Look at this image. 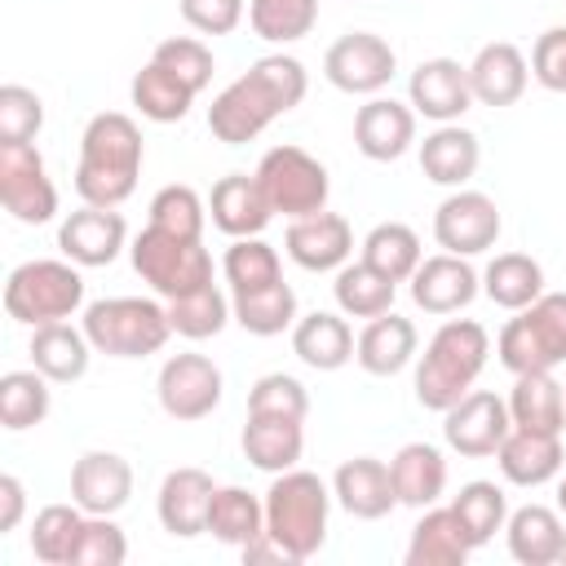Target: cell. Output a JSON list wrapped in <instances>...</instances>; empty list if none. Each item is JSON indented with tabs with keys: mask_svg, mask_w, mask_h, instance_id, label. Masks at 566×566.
<instances>
[{
	"mask_svg": "<svg viewBox=\"0 0 566 566\" xmlns=\"http://www.w3.org/2000/svg\"><path fill=\"white\" fill-rule=\"evenodd\" d=\"M256 181L270 199V208L287 221L296 217H310V212H323L327 208V195H332V177L327 168L301 150V146H274L261 155L256 164Z\"/></svg>",
	"mask_w": 566,
	"mask_h": 566,
	"instance_id": "cell-9",
	"label": "cell"
},
{
	"mask_svg": "<svg viewBox=\"0 0 566 566\" xmlns=\"http://www.w3.org/2000/svg\"><path fill=\"white\" fill-rule=\"evenodd\" d=\"M221 389H226L221 367L208 354H172L159 367V380H155V394H159L164 416H172L181 424L212 416L217 402H221Z\"/></svg>",
	"mask_w": 566,
	"mask_h": 566,
	"instance_id": "cell-12",
	"label": "cell"
},
{
	"mask_svg": "<svg viewBox=\"0 0 566 566\" xmlns=\"http://www.w3.org/2000/svg\"><path fill=\"white\" fill-rule=\"evenodd\" d=\"M230 310L248 336H279L287 327H296V292L283 279L270 287H256V292H234Z\"/></svg>",
	"mask_w": 566,
	"mask_h": 566,
	"instance_id": "cell-39",
	"label": "cell"
},
{
	"mask_svg": "<svg viewBox=\"0 0 566 566\" xmlns=\"http://www.w3.org/2000/svg\"><path fill=\"white\" fill-rule=\"evenodd\" d=\"M389 478L398 491V504L407 509H429L447 491V455L433 442H407L389 460Z\"/></svg>",
	"mask_w": 566,
	"mask_h": 566,
	"instance_id": "cell-30",
	"label": "cell"
},
{
	"mask_svg": "<svg viewBox=\"0 0 566 566\" xmlns=\"http://www.w3.org/2000/svg\"><path fill=\"white\" fill-rule=\"evenodd\" d=\"M504 402H509L513 429H531V433H562L566 429V389L553 380V371L513 376V394Z\"/></svg>",
	"mask_w": 566,
	"mask_h": 566,
	"instance_id": "cell-31",
	"label": "cell"
},
{
	"mask_svg": "<svg viewBox=\"0 0 566 566\" xmlns=\"http://www.w3.org/2000/svg\"><path fill=\"white\" fill-rule=\"evenodd\" d=\"M128 557V539L124 531L102 517V513H88L84 517V531L75 539V553H71V566H124Z\"/></svg>",
	"mask_w": 566,
	"mask_h": 566,
	"instance_id": "cell-50",
	"label": "cell"
},
{
	"mask_svg": "<svg viewBox=\"0 0 566 566\" xmlns=\"http://www.w3.org/2000/svg\"><path fill=\"white\" fill-rule=\"evenodd\" d=\"M128 256H133V270L142 274V283H150V292L164 301L190 296L212 283V252L203 248V239H181V234L146 226L128 243Z\"/></svg>",
	"mask_w": 566,
	"mask_h": 566,
	"instance_id": "cell-7",
	"label": "cell"
},
{
	"mask_svg": "<svg viewBox=\"0 0 566 566\" xmlns=\"http://www.w3.org/2000/svg\"><path fill=\"white\" fill-rule=\"evenodd\" d=\"M305 420H292V416H248L243 424V455L265 469V473H287L301 464V451H305Z\"/></svg>",
	"mask_w": 566,
	"mask_h": 566,
	"instance_id": "cell-34",
	"label": "cell"
},
{
	"mask_svg": "<svg viewBox=\"0 0 566 566\" xmlns=\"http://www.w3.org/2000/svg\"><path fill=\"white\" fill-rule=\"evenodd\" d=\"M482 164V146H478V133L460 128V124H438L424 142H420V172L433 181V186H447V190H460Z\"/></svg>",
	"mask_w": 566,
	"mask_h": 566,
	"instance_id": "cell-28",
	"label": "cell"
},
{
	"mask_svg": "<svg viewBox=\"0 0 566 566\" xmlns=\"http://www.w3.org/2000/svg\"><path fill=\"white\" fill-rule=\"evenodd\" d=\"M71 500L84 513L115 517L133 500V464L119 451H84L71 464Z\"/></svg>",
	"mask_w": 566,
	"mask_h": 566,
	"instance_id": "cell-19",
	"label": "cell"
},
{
	"mask_svg": "<svg viewBox=\"0 0 566 566\" xmlns=\"http://www.w3.org/2000/svg\"><path fill=\"white\" fill-rule=\"evenodd\" d=\"M44 124V102L27 84H4L0 88V142H35Z\"/></svg>",
	"mask_w": 566,
	"mask_h": 566,
	"instance_id": "cell-51",
	"label": "cell"
},
{
	"mask_svg": "<svg viewBox=\"0 0 566 566\" xmlns=\"http://www.w3.org/2000/svg\"><path fill=\"white\" fill-rule=\"evenodd\" d=\"M363 261L380 274H389L394 283H407L416 274V265L424 261V248H420V234L402 221H380L367 230L363 239Z\"/></svg>",
	"mask_w": 566,
	"mask_h": 566,
	"instance_id": "cell-41",
	"label": "cell"
},
{
	"mask_svg": "<svg viewBox=\"0 0 566 566\" xmlns=\"http://www.w3.org/2000/svg\"><path fill=\"white\" fill-rule=\"evenodd\" d=\"M531 75H535L548 93H566V27H548L544 35H535Z\"/></svg>",
	"mask_w": 566,
	"mask_h": 566,
	"instance_id": "cell-53",
	"label": "cell"
},
{
	"mask_svg": "<svg viewBox=\"0 0 566 566\" xmlns=\"http://www.w3.org/2000/svg\"><path fill=\"white\" fill-rule=\"evenodd\" d=\"M0 203L22 226H44L57 217V186L31 142H0Z\"/></svg>",
	"mask_w": 566,
	"mask_h": 566,
	"instance_id": "cell-10",
	"label": "cell"
},
{
	"mask_svg": "<svg viewBox=\"0 0 566 566\" xmlns=\"http://www.w3.org/2000/svg\"><path fill=\"white\" fill-rule=\"evenodd\" d=\"M150 62L168 66L172 75H181L195 93H203V88L212 84V71H217L212 49H208L203 40H195V35H168V40H159L155 53H150Z\"/></svg>",
	"mask_w": 566,
	"mask_h": 566,
	"instance_id": "cell-48",
	"label": "cell"
},
{
	"mask_svg": "<svg viewBox=\"0 0 566 566\" xmlns=\"http://www.w3.org/2000/svg\"><path fill=\"white\" fill-rule=\"evenodd\" d=\"M562 562H566V548H562Z\"/></svg>",
	"mask_w": 566,
	"mask_h": 566,
	"instance_id": "cell-56",
	"label": "cell"
},
{
	"mask_svg": "<svg viewBox=\"0 0 566 566\" xmlns=\"http://www.w3.org/2000/svg\"><path fill=\"white\" fill-rule=\"evenodd\" d=\"M354 345L358 340H354L349 323L332 310H314V314L296 318V327H292V354L314 371H340L354 358Z\"/></svg>",
	"mask_w": 566,
	"mask_h": 566,
	"instance_id": "cell-32",
	"label": "cell"
},
{
	"mask_svg": "<svg viewBox=\"0 0 566 566\" xmlns=\"http://www.w3.org/2000/svg\"><path fill=\"white\" fill-rule=\"evenodd\" d=\"M513 420H509V402L491 389H469L455 407L442 411V438L455 455L464 460H486L500 451V442L509 438Z\"/></svg>",
	"mask_w": 566,
	"mask_h": 566,
	"instance_id": "cell-13",
	"label": "cell"
},
{
	"mask_svg": "<svg viewBox=\"0 0 566 566\" xmlns=\"http://www.w3.org/2000/svg\"><path fill=\"white\" fill-rule=\"evenodd\" d=\"M177 9L199 35H230L243 22L248 0H177Z\"/></svg>",
	"mask_w": 566,
	"mask_h": 566,
	"instance_id": "cell-52",
	"label": "cell"
},
{
	"mask_svg": "<svg viewBox=\"0 0 566 566\" xmlns=\"http://www.w3.org/2000/svg\"><path fill=\"white\" fill-rule=\"evenodd\" d=\"M451 509H455V517H460V526H464L473 548L491 544L495 531H504V522H509V495H504V486H495L486 478L464 482L460 495L451 500Z\"/></svg>",
	"mask_w": 566,
	"mask_h": 566,
	"instance_id": "cell-42",
	"label": "cell"
},
{
	"mask_svg": "<svg viewBox=\"0 0 566 566\" xmlns=\"http://www.w3.org/2000/svg\"><path fill=\"white\" fill-rule=\"evenodd\" d=\"M332 292H336L340 314H349V318H380V314L394 310V292H398V283H394L389 274L371 270V265L358 256V261H345V265L336 270Z\"/></svg>",
	"mask_w": 566,
	"mask_h": 566,
	"instance_id": "cell-37",
	"label": "cell"
},
{
	"mask_svg": "<svg viewBox=\"0 0 566 566\" xmlns=\"http://www.w3.org/2000/svg\"><path fill=\"white\" fill-rule=\"evenodd\" d=\"M500 208L491 195L482 190H451L438 212H433V239L442 252H455V256H478L486 248H495L500 239Z\"/></svg>",
	"mask_w": 566,
	"mask_h": 566,
	"instance_id": "cell-14",
	"label": "cell"
},
{
	"mask_svg": "<svg viewBox=\"0 0 566 566\" xmlns=\"http://www.w3.org/2000/svg\"><path fill=\"white\" fill-rule=\"evenodd\" d=\"M416 142V111L411 102H394V97H371L358 106L354 115V146L358 155L376 159V164H389V159H402Z\"/></svg>",
	"mask_w": 566,
	"mask_h": 566,
	"instance_id": "cell-22",
	"label": "cell"
},
{
	"mask_svg": "<svg viewBox=\"0 0 566 566\" xmlns=\"http://www.w3.org/2000/svg\"><path fill=\"white\" fill-rule=\"evenodd\" d=\"M500 363L522 376V371H553L566 363V292H544L526 310H517L500 336H495Z\"/></svg>",
	"mask_w": 566,
	"mask_h": 566,
	"instance_id": "cell-8",
	"label": "cell"
},
{
	"mask_svg": "<svg viewBox=\"0 0 566 566\" xmlns=\"http://www.w3.org/2000/svg\"><path fill=\"white\" fill-rule=\"evenodd\" d=\"M420 349V332L411 318L402 314H380V318H367V327L358 332V345H354V358L367 376H398Z\"/></svg>",
	"mask_w": 566,
	"mask_h": 566,
	"instance_id": "cell-26",
	"label": "cell"
},
{
	"mask_svg": "<svg viewBox=\"0 0 566 566\" xmlns=\"http://www.w3.org/2000/svg\"><path fill=\"white\" fill-rule=\"evenodd\" d=\"M526 80H531V62L509 40L482 44L469 62V88H473V102L482 106H513L526 93Z\"/></svg>",
	"mask_w": 566,
	"mask_h": 566,
	"instance_id": "cell-24",
	"label": "cell"
},
{
	"mask_svg": "<svg viewBox=\"0 0 566 566\" xmlns=\"http://www.w3.org/2000/svg\"><path fill=\"white\" fill-rule=\"evenodd\" d=\"M84 509L71 500V504H44L31 522V553L35 562L44 566H71V553H75V539L84 531Z\"/></svg>",
	"mask_w": 566,
	"mask_h": 566,
	"instance_id": "cell-43",
	"label": "cell"
},
{
	"mask_svg": "<svg viewBox=\"0 0 566 566\" xmlns=\"http://www.w3.org/2000/svg\"><path fill=\"white\" fill-rule=\"evenodd\" d=\"M142 164H146V142L137 119L124 111H102L80 133L75 195L97 208H119L124 199H133Z\"/></svg>",
	"mask_w": 566,
	"mask_h": 566,
	"instance_id": "cell-2",
	"label": "cell"
},
{
	"mask_svg": "<svg viewBox=\"0 0 566 566\" xmlns=\"http://www.w3.org/2000/svg\"><path fill=\"white\" fill-rule=\"evenodd\" d=\"M407 97H411L416 115H424L433 124H455L473 106L469 66H460L455 57H424L407 80Z\"/></svg>",
	"mask_w": 566,
	"mask_h": 566,
	"instance_id": "cell-16",
	"label": "cell"
},
{
	"mask_svg": "<svg viewBox=\"0 0 566 566\" xmlns=\"http://www.w3.org/2000/svg\"><path fill=\"white\" fill-rule=\"evenodd\" d=\"M208 221L230 239H252L274 221V208L256 181V172H226L212 181L208 195Z\"/></svg>",
	"mask_w": 566,
	"mask_h": 566,
	"instance_id": "cell-21",
	"label": "cell"
},
{
	"mask_svg": "<svg viewBox=\"0 0 566 566\" xmlns=\"http://www.w3.org/2000/svg\"><path fill=\"white\" fill-rule=\"evenodd\" d=\"M283 248L287 256L310 270V274H327V270H340L349 256H354V230L340 212H310V217H296L287 221V234H283Z\"/></svg>",
	"mask_w": 566,
	"mask_h": 566,
	"instance_id": "cell-17",
	"label": "cell"
},
{
	"mask_svg": "<svg viewBox=\"0 0 566 566\" xmlns=\"http://www.w3.org/2000/svg\"><path fill=\"white\" fill-rule=\"evenodd\" d=\"M212 473L186 464V469H172L164 473L159 482V495H155V513H159V526L177 539H195V535H208V504H212Z\"/></svg>",
	"mask_w": 566,
	"mask_h": 566,
	"instance_id": "cell-20",
	"label": "cell"
},
{
	"mask_svg": "<svg viewBox=\"0 0 566 566\" xmlns=\"http://www.w3.org/2000/svg\"><path fill=\"white\" fill-rule=\"evenodd\" d=\"M155 230H168V234H181V239H203V226H208V203L199 199L195 186H164L155 190L150 199V221Z\"/></svg>",
	"mask_w": 566,
	"mask_h": 566,
	"instance_id": "cell-47",
	"label": "cell"
},
{
	"mask_svg": "<svg viewBox=\"0 0 566 566\" xmlns=\"http://www.w3.org/2000/svg\"><path fill=\"white\" fill-rule=\"evenodd\" d=\"M482 292L500 310H526L531 301L544 296V265L526 252H495L482 270Z\"/></svg>",
	"mask_w": 566,
	"mask_h": 566,
	"instance_id": "cell-35",
	"label": "cell"
},
{
	"mask_svg": "<svg viewBox=\"0 0 566 566\" xmlns=\"http://www.w3.org/2000/svg\"><path fill=\"white\" fill-rule=\"evenodd\" d=\"M22 513H27V486L13 473H0V535L18 531Z\"/></svg>",
	"mask_w": 566,
	"mask_h": 566,
	"instance_id": "cell-54",
	"label": "cell"
},
{
	"mask_svg": "<svg viewBox=\"0 0 566 566\" xmlns=\"http://www.w3.org/2000/svg\"><path fill=\"white\" fill-rule=\"evenodd\" d=\"M469 553L473 544L451 504L420 509V522L411 526V539H407V566H464Z\"/></svg>",
	"mask_w": 566,
	"mask_h": 566,
	"instance_id": "cell-29",
	"label": "cell"
},
{
	"mask_svg": "<svg viewBox=\"0 0 566 566\" xmlns=\"http://www.w3.org/2000/svg\"><path fill=\"white\" fill-rule=\"evenodd\" d=\"M230 318H234V310H230V301H226V292H221L217 283H208V287H199V292H190V296L168 301V323H172V332L186 336V340H208V336H217Z\"/></svg>",
	"mask_w": 566,
	"mask_h": 566,
	"instance_id": "cell-46",
	"label": "cell"
},
{
	"mask_svg": "<svg viewBox=\"0 0 566 566\" xmlns=\"http://www.w3.org/2000/svg\"><path fill=\"white\" fill-rule=\"evenodd\" d=\"M84 336L106 358H146L159 354L172 336L168 305L150 296H102L84 305Z\"/></svg>",
	"mask_w": 566,
	"mask_h": 566,
	"instance_id": "cell-5",
	"label": "cell"
},
{
	"mask_svg": "<svg viewBox=\"0 0 566 566\" xmlns=\"http://www.w3.org/2000/svg\"><path fill=\"white\" fill-rule=\"evenodd\" d=\"M486 354H491V336L478 318H447L429 336V345L416 363V402L424 411L455 407L478 385Z\"/></svg>",
	"mask_w": 566,
	"mask_h": 566,
	"instance_id": "cell-3",
	"label": "cell"
},
{
	"mask_svg": "<svg viewBox=\"0 0 566 566\" xmlns=\"http://www.w3.org/2000/svg\"><path fill=\"white\" fill-rule=\"evenodd\" d=\"M128 97H133V106L142 111V119H150V124H181V119L190 115V102H195L199 93H195L181 75H172L168 66L146 62V66L133 75Z\"/></svg>",
	"mask_w": 566,
	"mask_h": 566,
	"instance_id": "cell-36",
	"label": "cell"
},
{
	"mask_svg": "<svg viewBox=\"0 0 566 566\" xmlns=\"http://www.w3.org/2000/svg\"><path fill=\"white\" fill-rule=\"evenodd\" d=\"M221 274L230 283V292H256V287H270L283 279V261L261 234H252V239H234L226 248Z\"/></svg>",
	"mask_w": 566,
	"mask_h": 566,
	"instance_id": "cell-45",
	"label": "cell"
},
{
	"mask_svg": "<svg viewBox=\"0 0 566 566\" xmlns=\"http://www.w3.org/2000/svg\"><path fill=\"white\" fill-rule=\"evenodd\" d=\"M318 0H248V27L270 44H296L314 31Z\"/></svg>",
	"mask_w": 566,
	"mask_h": 566,
	"instance_id": "cell-44",
	"label": "cell"
},
{
	"mask_svg": "<svg viewBox=\"0 0 566 566\" xmlns=\"http://www.w3.org/2000/svg\"><path fill=\"white\" fill-rule=\"evenodd\" d=\"M57 248H62V256L75 261L80 270L111 265V261L128 248V221H124V212H115V208L84 203V208H75V212L62 217V226H57Z\"/></svg>",
	"mask_w": 566,
	"mask_h": 566,
	"instance_id": "cell-15",
	"label": "cell"
},
{
	"mask_svg": "<svg viewBox=\"0 0 566 566\" xmlns=\"http://www.w3.org/2000/svg\"><path fill=\"white\" fill-rule=\"evenodd\" d=\"M557 509L566 513V473H562V482H557Z\"/></svg>",
	"mask_w": 566,
	"mask_h": 566,
	"instance_id": "cell-55",
	"label": "cell"
},
{
	"mask_svg": "<svg viewBox=\"0 0 566 566\" xmlns=\"http://www.w3.org/2000/svg\"><path fill=\"white\" fill-rule=\"evenodd\" d=\"M265 531V500H256L243 486H217L208 504V535L221 544H252Z\"/></svg>",
	"mask_w": 566,
	"mask_h": 566,
	"instance_id": "cell-38",
	"label": "cell"
},
{
	"mask_svg": "<svg viewBox=\"0 0 566 566\" xmlns=\"http://www.w3.org/2000/svg\"><path fill=\"white\" fill-rule=\"evenodd\" d=\"M504 535H509V557L522 562V566H553V562H562V548H566L562 509L522 504V509L509 513Z\"/></svg>",
	"mask_w": 566,
	"mask_h": 566,
	"instance_id": "cell-27",
	"label": "cell"
},
{
	"mask_svg": "<svg viewBox=\"0 0 566 566\" xmlns=\"http://www.w3.org/2000/svg\"><path fill=\"white\" fill-rule=\"evenodd\" d=\"M305 88H310V75L292 53H265L212 97L208 128L217 142L243 146L252 137H261L279 115L301 106Z\"/></svg>",
	"mask_w": 566,
	"mask_h": 566,
	"instance_id": "cell-1",
	"label": "cell"
},
{
	"mask_svg": "<svg viewBox=\"0 0 566 566\" xmlns=\"http://www.w3.org/2000/svg\"><path fill=\"white\" fill-rule=\"evenodd\" d=\"M407 283H411V301L424 314H460L482 292V274L469 265V256L455 252L424 256Z\"/></svg>",
	"mask_w": 566,
	"mask_h": 566,
	"instance_id": "cell-18",
	"label": "cell"
},
{
	"mask_svg": "<svg viewBox=\"0 0 566 566\" xmlns=\"http://www.w3.org/2000/svg\"><path fill=\"white\" fill-rule=\"evenodd\" d=\"M248 416H292L305 420L310 416V394L296 376L287 371H270L248 389Z\"/></svg>",
	"mask_w": 566,
	"mask_h": 566,
	"instance_id": "cell-49",
	"label": "cell"
},
{
	"mask_svg": "<svg viewBox=\"0 0 566 566\" xmlns=\"http://www.w3.org/2000/svg\"><path fill=\"white\" fill-rule=\"evenodd\" d=\"M84 305V274L75 261H22L4 279V314L22 327L66 323Z\"/></svg>",
	"mask_w": 566,
	"mask_h": 566,
	"instance_id": "cell-6",
	"label": "cell"
},
{
	"mask_svg": "<svg viewBox=\"0 0 566 566\" xmlns=\"http://www.w3.org/2000/svg\"><path fill=\"white\" fill-rule=\"evenodd\" d=\"M97 349L88 345L84 327H71V323H44V327H31V367L44 371L53 385H71L88 371V358Z\"/></svg>",
	"mask_w": 566,
	"mask_h": 566,
	"instance_id": "cell-33",
	"label": "cell"
},
{
	"mask_svg": "<svg viewBox=\"0 0 566 566\" xmlns=\"http://www.w3.org/2000/svg\"><path fill=\"white\" fill-rule=\"evenodd\" d=\"M495 464L504 473V482L513 486H544L562 473L566 464V447L562 433H531V429H509V438L495 451Z\"/></svg>",
	"mask_w": 566,
	"mask_h": 566,
	"instance_id": "cell-25",
	"label": "cell"
},
{
	"mask_svg": "<svg viewBox=\"0 0 566 566\" xmlns=\"http://www.w3.org/2000/svg\"><path fill=\"white\" fill-rule=\"evenodd\" d=\"M327 513H332V491L318 473L310 469L274 473L265 491V535H274L292 562H310L323 548Z\"/></svg>",
	"mask_w": 566,
	"mask_h": 566,
	"instance_id": "cell-4",
	"label": "cell"
},
{
	"mask_svg": "<svg viewBox=\"0 0 566 566\" xmlns=\"http://www.w3.org/2000/svg\"><path fill=\"white\" fill-rule=\"evenodd\" d=\"M49 376L27 367V371H4L0 376V424L9 433H22V429H35L44 424L49 407H53V394H49Z\"/></svg>",
	"mask_w": 566,
	"mask_h": 566,
	"instance_id": "cell-40",
	"label": "cell"
},
{
	"mask_svg": "<svg viewBox=\"0 0 566 566\" xmlns=\"http://www.w3.org/2000/svg\"><path fill=\"white\" fill-rule=\"evenodd\" d=\"M398 71V53L389 49L385 35L376 31H345L327 53H323V75L340 93L376 97Z\"/></svg>",
	"mask_w": 566,
	"mask_h": 566,
	"instance_id": "cell-11",
	"label": "cell"
},
{
	"mask_svg": "<svg viewBox=\"0 0 566 566\" xmlns=\"http://www.w3.org/2000/svg\"><path fill=\"white\" fill-rule=\"evenodd\" d=\"M332 495L336 504L358 517V522H380L394 513L398 504V491H394V478H389V464L376 460V455H354L336 469L332 478Z\"/></svg>",
	"mask_w": 566,
	"mask_h": 566,
	"instance_id": "cell-23",
	"label": "cell"
}]
</instances>
